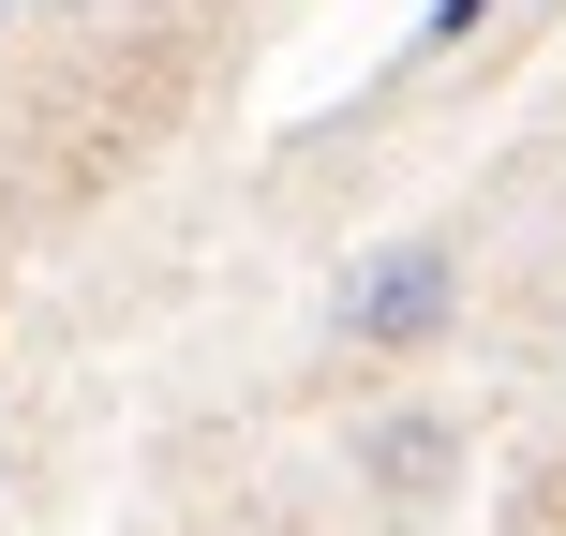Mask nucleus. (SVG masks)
<instances>
[{
    "label": "nucleus",
    "instance_id": "obj_2",
    "mask_svg": "<svg viewBox=\"0 0 566 536\" xmlns=\"http://www.w3.org/2000/svg\"><path fill=\"white\" fill-rule=\"evenodd\" d=\"M448 462H462V432H448V418H388V432H373V477H388L402 507H418V492L448 477Z\"/></svg>",
    "mask_w": 566,
    "mask_h": 536
},
{
    "label": "nucleus",
    "instance_id": "obj_1",
    "mask_svg": "<svg viewBox=\"0 0 566 536\" xmlns=\"http://www.w3.org/2000/svg\"><path fill=\"white\" fill-rule=\"evenodd\" d=\"M448 313H462V254H448V239H388V254L343 283V343H373V358L448 343Z\"/></svg>",
    "mask_w": 566,
    "mask_h": 536
}]
</instances>
